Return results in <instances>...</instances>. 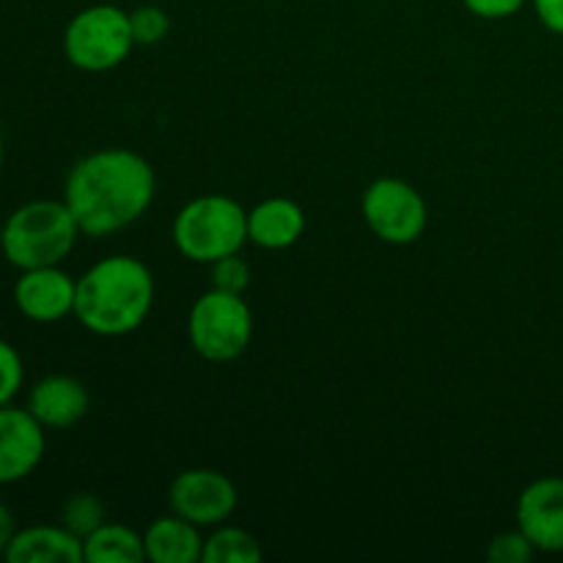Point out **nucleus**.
Instances as JSON below:
<instances>
[{"label":"nucleus","mask_w":563,"mask_h":563,"mask_svg":"<svg viewBox=\"0 0 563 563\" xmlns=\"http://www.w3.org/2000/svg\"><path fill=\"white\" fill-rule=\"evenodd\" d=\"M157 179L146 157L130 148H102L71 165L64 201L88 236H108L143 218Z\"/></svg>","instance_id":"obj_1"},{"label":"nucleus","mask_w":563,"mask_h":563,"mask_svg":"<svg viewBox=\"0 0 563 563\" xmlns=\"http://www.w3.org/2000/svg\"><path fill=\"white\" fill-rule=\"evenodd\" d=\"M154 275L141 258L108 256L77 278L75 317L88 333L115 339L146 322Z\"/></svg>","instance_id":"obj_2"},{"label":"nucleus","mask_w":563,"mask_h":563,"mask_svg":"<svg viewBox=\"0 0 563 563\" xmlns=\"http://www.w3.org/2000/svg\"><path fill=\"white\" fill-rule=\"evenodd\" d=\"M80 234V225L66 201H49V198L27 201L5 218L0 253L20 273L55 267L75 251Z\"/></svg>","instance_id":"obj_3"},{"label":"nucleus","mask_w":563,"mask_h":563,"mask_svg":"<svg viewBox=\"0 0 563 563\" xmlns=\"http://www.w3.org/2000/svg\"><path fill=\"white\" fill-rule=\"evenodd\" d=\"M174 242L190 262L214 264L247 242V212L229 196H198L179 209Z\"/></svg>","instance_id":"obj_4"},{"label":"nucleus","mask_w":563,"mask_h":563,"mask_svg":"<svg viewBox=\"0 0 563 563\" xmlns=\"http://www.w3.org/2000/svg\"><path fill=\"white\" fill-rule=\"evenodd\" d=\"M135 47L130 14L119 5L99 3L77 11L64 31V55L75 69L110 71L124 64Z\"/></svg>","instance_id":"obj_5"},{"label":"nucleus","mask_w":563,"mask_h":563,"mask_svg":"<svg viewBox=\"0 0 563 563\" xmlns=\"http://www.w3.org/2000/svg\"><path fill=\"white\" fill-rule=\"evenodd\" d=\"M190 346L212 363H231L251 346L253 313L242 295L209 289L196 300L187 317Z\"/></svg>","instance_id":"obj_6"},{"label":"nucleus","mask_w":563,"mask_h":563,"mask_svg":"<svg viewBox=\"0 0 563 563\" xmlns=\"http://www.w3.org/2000/svg\"><path fill=\"white\" fill-rule=\"evenodd\" d=\"M361 212L377 240L388 245H410L427 229V201L421 192L405 179L383 176L372 181L363 192Z\"/></svg>","instance_id":"obj_7"},{"label":"nucleus","mask_w":563,"mask_h":563,"mask_svg":"<svg viewBox=\"0 0 563 563\" xmlns=\"http://www.w3.org/2000/svg\"><path fill=\"white\" fill-rule=\"evenodd\" d=\"M234 482L212 467H192L179 473L168 489V506L174 515L185 517L192 526L209 528L229 520L236 509Z\"/></svg>","instance_id":"obj_8"},{"label":"nucleus","mask_w":563,"mask_h":563,"mask_svg":"<svg viewBox=\"0 0 563 563\" xmlns=\"http://www.w3.org/2000/svg\"><path fill=\"white\" fill-rule=\"evenodd\" d=\"M77 280L55 267L22 269L14 284V306L31 322L53 324L75 313Z\"/></svg>","instance_id":"obj_9"},{"label":"nucleus","mask_w":563,"mask_h":563,"mask_svg":"<svg viewBox=\"0 0 563 563\" xmlns=\"http://www.w3.org/2000/svg\"><path fill=\"white\" fill-rule=\"evenodd\" d=\"M517 528L542 553H563V478L544 476L517 498Z\"/></svg>","instance_id":"obj_10"},{"label":"nucleus","mask_w":563,"mask_h":563,"mask_svg":"<svg viewBox=\"0 0 563 563\" xmlns=\"http://www.w3.org/2000/svg\"><path fill=\"white\" fill-rule=\"evenodd\" d=\"M44 449V427L27 407H0V484H16L31 476Z\"/></svg>","instance_id":"obj_11"},{"label":"nucleus","mask_w":563,"mask_h":563,"mask_svg":"<svg viewBox=\"0 0 563 563\" xmlns=\"http://www.w3.org/2000/svg\"><path fill=\"white\" fill-rule=\"evenodd\" d=\"M88 405H91V399H88L86 385L69 374L42 377L27 396V410L44 429L75 427L86 418Z\"/></svg>","instance_id":"obj_12"},{"label":"nucleus","mask_w":563,"mask_h":563,"mask_svg":"<svg viewBox=\"0 0 563 563\" xmlns=\"http://www.w3.org/2000/svg\"><path fill=\"white\" fill-rule=\"evenodd\" d=\"M306 234V212L291 198H267L247 212V242L264 251H286Z\"/></svg>","instance_id":"obj_13"},{"label":"nucleus","mask_w":563,"mask_h":563,"mask_svg":"<svg viewBox=\"0 0 563 563\" xmlns=\"http://www.w3.org/2000/svg\"><path fill=\"white\" fill-rule=\"evenodd\" d=\"M9 563H82V539L64 526H31L14 533L3 555Z\"/></svg>","instance_id":"obj_14"},{"label":"nucleus","mask_w":563,"mask_h":563,"mask_svg":"<svg viewBox=\"0 0 563 563\" xmlns=\"http://www.w3.org/2000/svg\"><path fill=\"white\" fill-rule=\"evenodd\" d=\"M143 548H146V561L152 563H196L203 555V539L190 520L168 515L146 528Z\"/></svg>","instance_id":"obj_15"},{"label":"nucleus","mask_w":563,"mask_h":563,"mask_svg":"<svg viewBox=\"0 0 563 563\" xmlns=\"http://www.w3.org/2000/svg\"><path fill=\"white\" fill-rule=\"evenodd\" d=\"M88 563H143L146 561V548L143 537L132 528L119 526V522H104L102 528L91 533L82 542Z\"/></svg>","instance_id":"obj_16"},{"label":"nucleus","mask_w":563,"mask_h":563,"mask_svg":"<svg viewBox=\"0 0 563 563\" xmlns=\"http://www.w3.org/2000/svg\"><path fill=\"white\" fill-rule=\"evenodd\" d=\"M264 550L251 531L236 526H220L203 539V563H258Z\"/></svg>","instance_id":"obj_17"},{"label":"nucleus","mask_w":563,"mask_h":563,"mask_svg":"<svg viewBox=\"0 0 563 563\" xmlns=\"http://www.w3.org/2000/svg\"><path fill=\"white\" fill-rule=\"evenodd\" d=\"M104 504L99 500V495L93 493H77L60 509V526L69 528L75 537H80L86 542L97 528L104 526Z\"/></svg>","instance_id":"obj_18"},{"label":"nucleus","mask_w":563,"mask_h":563,"mask_svg":"<svg viewBox=\"0 0 563 563\" xmlns=\"http://www.w3.org/2000/svg\"><path fill=\"white\" fill-rule=\"evenodd\" d=\"M130 25L135 44H143V47L159 44L170 31L168 14L159 5H141V9L130 11Z\"/></svg>","instance_id":"obj_19"},{"label":"nucleus","mask_w":563,"mask_h":563,"mask_svg":"<svg viewBox=\"0 0 563 563\" xmlns=\"http://www.w3.org/2000/svg\"><path fill=\"white\" fill-rule=\"evenodd\" d=\"M247 286H251V267H247L245 258H240V253L218 258L212 264V289L229 291V295H245Z\"/></svg>","instance_id":"obj_20"},{"label":"nucleus","mask_w":563,"mask_h":563,"mask_svg":"<svg viewBox=\"0 0 563 563\" xmlns=\"http://www.w3.org/2000/svg\"><path fill=\"white\" fill-rule=\"evenodd\" d=\"M533 553H537V548L520 528L498 533L487 548V559L493 563H528L533 559Z\"/></svg>","instance_id":"obj_21"},{"label":"nucleus","mask_w":563,"mask_h":563,"mask_svg":"<svg viewBox=\"0 0 563 563\" xmlns=\"http://www.w3.org/2000/svg\"><path fill=\"white\" fill-rule=\"evenodd\" d=\"M22 383H25V366H22L20 352L9 341L0 339V407L14 401Z\"/></svg>","instance_id":"obj_22"},{"label":"nucleus","mask_w":563,"mask_h":563,"mask_svg":"<svg viewBox=\"0 0 563 563\" xmlns=\"http://www.w3.org/2000/svg\"><path fill=\"white\" fill-rule=\"evenodd\" d=\"M462 3L482 20H506V16H515L526 5V0H462Z\"/></svg>","instance_id":"obj_23"},{"label":"nucleus","mask_w":563,"mask_h":563,"mask_svg":"<svg viewBox=\"0 0 563 563\" xmlns=\"http://www.w3.org/2000/svg\"><path fill=\"white\" fill-rule=\"evenodd\" d=\"M533 9L548 31L563 36V0H533Z\"/></svg>","instance_id":"obj_24"},{"label":"nucleus","mask_w":563,"mask_h":563,"mask_svg":"<svg viewBox=\"0 0 563 563\" xmlns=\"http://www.w3.org/2000/svg\"><path fill=\"white\" fill-rule=\"evenodd\" d=\"M14 533H16L14 515H11V511L5 509L3 504H0V555H5V550H9L11 539H14Z\"/></svg>","instance_id":"obj_25"},{"label":"nucleus","mask_w":563,"mask_h":563,"mask_svg":"<svg viewBox=\"0 0 563 563\" xmlns=\"http://www.w3.org/2000/svg\"><path fill=\"white\" fill-rule=\"evenodd\" d=\"M3 159H5V148H3V137H0V168H3Z\"/></svg>","instance_id":"obj_26"},{"label":"nucleus","mask_w":563,"mask_h":563,"mask_svg":"<svg viewBox=\"0 0 563 563\" xmlns=\"http://www.w3.org/2000/svg\"><path fill=\"white\" fill-rule=\"evenodd\" d=\"M3 223H5V220L0 218V247H3Z\"/></svg>","instance_id":"obj_27"}]
</instances>
